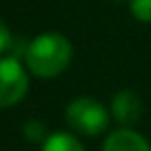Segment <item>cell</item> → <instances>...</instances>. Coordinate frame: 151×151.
<instances>
[{"mask_svg": "<svg viewBox=\"0 0 151 151\" xmlns=\"http://www.w3.org/2000/svg\"><path fill=\"white\" fill-rule=\"evenodd\" d=\"M73 60L70 42L56 31H48L31 40L25 50L27 70L40 79H54L62 75Z\"/></svg>", "mask_w": 151, "mask_h": 151, "instance_id": "6da1fadb", "label": "cell"}, {"mask_svg": "<svg viewBox=\"0 0 151 151\" xmlns=\"http://www.w3.org/2000/svg\"><path fill=\"white\" fill-rule=\"evenodd\" d=\"M66 122L68 126L85 137L101 134L110 124V112L106 106L93 97H77L66 106Z\"/></svg>", "mask_w": 151, "mask_h": 151, "instance_id": "7a4b0ae2", "label": "cell"}, {"mask_svg": "<svg viewBox=\"0 0 151 151\" xmlns=\"http://www.w3.org/2000/svg\"><path fill=\"white\" fill-rule=\"evenodd\" d=\"M29 89V75L25 66L11 56L0 58V108L17 106Z\"/></svg>", "mask_w": 151, "mask_h": 151, "instance_id": "3957f363", "label": "cell"}, {"mask_svg": "<svg viewBox=\"0 0 151 151\" xmlns=\"http://www.w3.org/2000/svg\"><path fill=\"white\" fill-rule=\"evenodd\" d=\"M114 120L126 128H130L132 124L139 122L141 118V112H143V104H141V97L130 91V89H122L118 91L114 97H112V108H110Z\"/></svg>", "mask_w": 151, "mask_h": 151, "instance_id": "277c9868", "label": "cell"}, {"mask_svg": "<svg viewBox=\"0 0 151 151\" xmlns=\"http://www.w3.org/2000/svg\"><path fill=\"white\" fill-rule=\"evenodd\" d=\"M104 151H151V145L141 132L122 126L106 137Z\"/></svg>", "mask_w": 151, "mask_h": 151, "instance_id": "5b68a950", "label": "cell"}, {"mask_svg": "<svg viewBox=\"0 0 151 151\" xmlns=\"http://www.w3.org/2000/svg\"><path fill=\"white\" fill-rule=\"evenodd\" d=\"M42 151H85L83 143L73 132H52L42 143Z\"/></svg>", "mask_w": 151, "mask_h": 151, "instance_id": "8992f818", "label": "cell"}, {"mask_svg": "<svg viewBox=\"0 0 151 151\" xmlns=\"http://www.w3.org/2000/svg\"><path fill=\"white\" fill-rule=\"evenodd\" d=\"M23 132L33 143H44L46 137H48V130H46L44 122H40V120H27L25 126H23Z\"/></svg>", "mask_w": 151, "mask_h": 151, "instance_id": "52a82bcc", "label": "cell"}, {"mask_svg": "<svg viewBox=\"0 0 151 151\" xmlns=\"http://www.w3.org/2000/svg\"><path fill=\"white\" fill-rule=\"evenodd\" d=\"M130 13L143 23H151V0H130Z\"/></svg>", "mask_w": 151, "mask_h": 151, "instance_id": "ba28073f", "label": "cell"}, {"mask_svg": "<svg viewBox=\"0 0 151 151\" xmlns=\"http://www.w3.org/2000/svg\"><path fill=\"white\" fill-rule=\"evenodd\" d=\"M11 46H13V33H11L9 25H6L2 19H0V54L6 52Z\"/></svg>", "mask_w": 151, "mask_h": 151, "instance_id": "9c48e42d", "label": "cell"}]
</instances>
